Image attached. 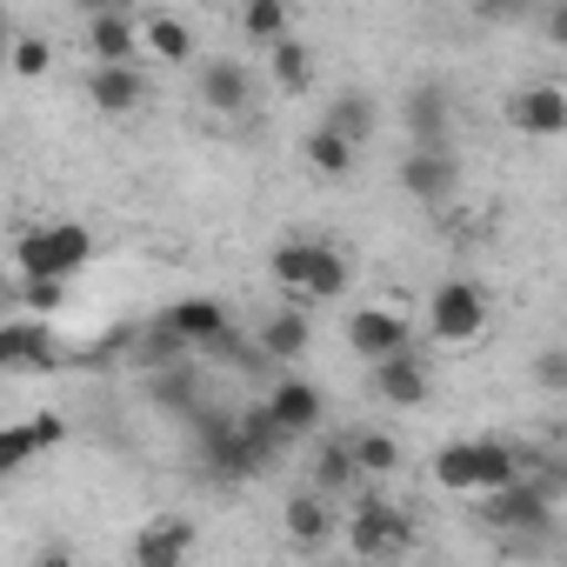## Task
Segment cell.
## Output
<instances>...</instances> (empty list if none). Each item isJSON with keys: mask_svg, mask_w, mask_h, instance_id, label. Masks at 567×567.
Wrapping results in <instances>:
<instances>
[{"mask_svg": "<svg viewBox=\"0 0 567 567\" xmlns=\"http://www.w3.org/2000/svg\"><path fill=\"white\" fill-rule=\"evenodd\" d=\"M481 494H487V501H481V520H487L494 534H507V554H534V547L554 540V494H547L534 474H514V481L481 487Z\"/></svg>", "mask_w": 567, "mask_h": 567, "instance_id": "cell-1", "label": "cell"}, {"mask_svg": "<svg viewBox=\"0 0 567 567\" xmlns=\"http://www.w3.org/2000/svg\"><path fill=\"white\" fill-rule=\"evenodd\" d=\"M87 260H94V234L74 227V220H61V227H34V234H21V247H14V267H21V274H54V280L81 274Z\"/></svg>", "mask_w": 567, "mask_h": 567, "instance_id": "cell-2", "label": "cell"}, {"mask_svg": "<svg viewBox=\"0 0 567 567\" xmlns=\"http://www.w3.org/2000/svg\"><path fill=\"white\" fill-rule=\"evenodd\" d=\"M427 328L447 348L481 341L487 334V295H481V280H441V288L427 295Z\"/></svg>", "mask_w": 567, "mask_h": 567, "instance_id": "cell-3", "label": "cell"}, {"mask_svg": "<svg viewBox=\"0 0 567 567\" xmlns=\"http://www.w3.org/2000/svg\"><path fill=\"white\" fill-rule=\"evenodd\" d=\"M348 547H354V554H368V560H381V554H408V547H414V520H408L394 501H381V494H361V487H354Z\"/></svg>", "mask_w": 567, "mask_h": 567, "instance_id": "cell-4", "label": "cell"}, {"mask_svg": "<svg viewBox=\"0 0 567 567\" xmlns=\"http://www.w3.org/2000/svg\"><path fill=\"white\" fill-rule=\"evenodd\" d=\"M394 181H401L408 200L441 207V200L461 194V154H454V147H408V161L394 167Z\"/></svg>", "mask_w": 567, "mask_h": 567, "instance_id": "cell-5", "label": "cell"}, {"mask_svg": "<svg viewBox=\"0 0 567 567\" xmlns=\"http://www.w3.org/2000/svg\"><path fill=\"white\" fill-rule=\"evenodd\" d=\"M507 121H514V134H527V141H554V134H567V87H560V81H534V87H520V94L507 101Z\"/></svg>", "mask_w": 567, "mask_h": 567, "instance_id": "cell-6", "label": "cell"}, {"mask_svg": "<svg viewBox=\"0 0 567 567\" xmlns=\"http://www.w3.org/2000/svg\"><path fill=\"white\" fill-rule=\"evenodd\" d=\"M401 121H408L414 147H447V134H454V94L441 81H421V87H408Z\"/></svg>", "mask_w": 567, "mask_h": 567, "instance_id": "cell-7", "label": "cell"}, {"mask_svg": "<svg viewBox=\"0 0 567 567\" xmlns=\"http://www.w3.org/2000/svg\"><path fill=\"white\" fill-rule=\"evenodd\" d=\"M267 414L301 441V434H315V427L328 421V394H321L315 381H301V374H280V381H274V394H267Z\"/></svg>", "mask_w": 567, "mask_h": 567, "instance_id": "cell-8", "label": "cell"}, {"mask_svg": "<svg viewBox=\"0 0 567 567\" xmlns=\"http://www.w3.org/2000/svg\"><path fill=\"white\" fill-rule=\"evenodd\" d=\"M87 101H94L101 114H134V107L147 101L141 61H94V68H87Z\"/></svg>", "mask_w": 567, "mask_h": 567, "instance_id": "cell-9", "label": "cell"}, {"mask_svg": "<svg viewBox=\"0 0 567 567\" xmlns=\"http://www.w3.org/2000/svg\"><path fill=\"white\" fill-rule=\"evenodd\" d=\"M368 368H374V394H381L388 408H427L434 381H427V368H421V354H414V348L381 354V361H368Z\"/></svg>", "mask_w": 567, "mask_h": 567, "instance_id": "cell-10", "label": "cell"}, {"mask_svg": "<svg viewBox=\"0 0 567 567\" xmlns=\"http://www.w3.org/2000/svg\"><path fill=\"white\" fill-rule=\"evenodd\" d=\"M194 87H200V107H207V114H227V121H234V114L254 107V74H247V61H227V54L207 61Z\"/></svg>", "mask_w": 567, "mask_h": 567, "instance_id": "cell-11", "label": "cell"}, {"mask_svg": "<svg viewBox=\"0 0 567 567\" xmlns=\"http://www.w3.org/2000/svg\"><path fill=\"white\" fill-rule=\"evenodd\" d=\"M348 348H354L361 361H381V354L414 348V328H408L401 315H388V308H354V315H348Z\"/></svg>", "mask_w": 567, "mask_h": 567, "instance_id": "cell-12", "label": "cell"}, {"mask_svg": "<svg viewBox=\"0 0 567 567\" xmlns=\"http://www.w3.org/2000/svg\"><path fill=\"white\" fill-rule=\"evenodd\" d=\"M48 354H54V334H48V321L41 315H28V321H0V374H21V368H48Z\"/></svg>", "mask_w": 567, "mask_h": 567, "instance_id": "cell-13", "label": "cell"}, {"mask_svg": "<svg viewBox=\"0 0 567 567\" xmlns=\"http://www.w3.org/2000/svg\"><path fill=\"white\" fill-rule=\"evenodd\" d=\"M87 54H94V61H141V21H134L127 8L87 14Z\"/></svg>", "mask_w": 567, "mask_h": 567, "instance_id": "cell-14", "label": "cell"}, {"mask_svg": "<svg viewBox=\"0 0 567 567\" xmlns=\"http://www.w3.org/2000/svg\"><path fill=\"white\" fill-rule=\"evenodd\" d=\"M315 348V321H308V308H280L267 328H260V354L274 361V368H288V361H301Z\"/></svg>", "mask_w": 567, "mask_h": 567, "instance_id": "cell-15", "label": "cell"}, {"mask_svg": "<svg viewBox=\"0 0 567 567\" xmlns=\"http://www.w3.org/2000/svg\"><path fill=\"white\" fill-rule=\"evenodd\" d=\"M280 527H288V540H295L301 554L328 547V540H334V507H328V494H295L288 514H280Z\"/></svg>", "mask_w": 567, "mask_h": 567, "instance_id": "cell-16", "label": "cell"}, {"mask_svg": "<svg viewBox=\"0 0 567 567\" xmlns=\"http://www.w3.org/2000/svg\"><path fill=\"white\" fill-rule=\"evenodd\" d=\"M68 427L61 414H34V421H14V427H0V474H14L21 461H34L41 447H54Z\"/></svg>", "mask_w": 567, "mask_h": 567, "instance_id": "cell-17", "label": "cell"}, {"mask_svg": "<svg viewBox=\"0 0 567 567\" xmlns=\"http://www.w3.org/2000/svg\"><path fill=\"white\" fill-rule=\"evenodd\" d=\"M161 321H167V328H174V334H181V341H187V348L200 354V348H207V341H214V334L227 328V308H220L214 295H187V301H174V308H167Z\"/></svg>", "mask_w": 567, "mask_h": 567, "instance_id": "cell-18", "label": "cell"}, {"mask_svg": "<svg viewBox=\"0 0 567 567\" xmlns=\"http://www.w3.org/2000/svg\"><path fill=\"white\" fill-rule=\"evenodd\" d=\"M147 401L154 408H167V414H200V368H194V354L187 361H174V368H154L147 374Z\"/></svg>", "mask_w": 567, "mask_h": 567, "instance_id": "cell-19", "label": "cell"}, {"mask_svg": "<svg viewBox=\"0 0 567 567\" xmlns=\"http://www.w3.org/2000/svg\"><path fill=\"white\" fill-rule=\"evenodd\" d=\"M348 295V260H341V247H328V240H315V254H308V280H301V308L308 301H341Z\"/></svg>", "mask_w": 567, "mask_h": 567, "instance_id": "cell-20", "label": "cell"}, {"mask_svg": "<svg viewBox=\"0 0 567 567\" xmlns=\"http://www.w3.org/2000/svg\"><path fill=\"white\" fill-rule=\"evenodd\" d=\"M301 161L321 174V181H341V174H354V161H361V147L354 141H341L328 121L315 127V134H301Z\"/></svg>", "mask_w": 567, "mask_h": 567, "instance_id": "cell-21", "label": "cell"}, {"mask_svg": "<svg viewBox=\"0 0 567 567\" xmlns=\"http://www.w3.org/2000/svg\"><path fill=\"white\" fill-rule=\"evenodd\" d=\"M187 554H194V527L187 520H161V527L134 534V560L141 567H181Z\"/></svg>", "mask_w": 567, "mask_h": 567, "instance_id": "cell-22", "label": "cell"}, {"mask_svg": "<svg viewBox=\"0 0 567 567\" xmlns=\"http://www.w3.org/2000/svg\"><path fill=\"white\" fill-rule=\"evenodd\" d=\"M348 454H354L361 481H388V474L401 467V441H394L388 427H354V434H348Z\"/></svg>", "mask_w": 567, "mask_h": 567, "instance_id": "cell-23", "label": "cell"}, {"mask_svg": "<svg viewBox=\"0 0 567 567\" xmlns=\"http://www.w3.org/2000/svg\"><path fill=\"white\" fill-rule=\"evenodd\" d=\"M267 54H274L267 68H274V87H280V94H308V87H315V48H308V41L280 34Z\"/></svg>", "mask_w": 567, "mask_h": 567, "instance_id": "cell-24", "label": "cell"}, {"mask_svg": "<svg viewBox=\"0 0 567 567\" xmlns=\"http://www.w3.org/2000/svg\"><path fill=\"white\" fill-rule=\"evenodd\" d=\"M127 348H134V354H127V361H134V374H154V368H174V361H187V354H194V348H187V341H181V334H174L167 321L141 328V334H134Z\"/></svg>", "mask_w": 567, "mask_h": 567, "instance_id": "cell-25", "label": "cell"}, {"mask_svg": "<svg viewBox=\"0 0 567 567\" xmlns=\"http://www.w3.org/2000/svg\"><path fill=\"white\" fill-rule=\"evenodd\" d=\"M434 481H441L447 494H474V487H481V441H447V447L434 454Z\"/></svg>", "mask_w": 567, "mask_h": 567, "instance_id": "cell-26", "label": "cell"}, {"mask_svg": "<svg viewBox=\"0 0 567 567\" xmlns=\"http://www.w3.org/2000/svg\"><path fill=\"white\" fill-rule=\"evenodd\" d=\"M141 48H154L161 61H174V68H187V61H194V28H187L181 14H154V21L141 28Z\"/></svg>", "mask_w": 567, "mask_h": 567, "instance_id": "cell-27", "label": "cell"}, {"mask_svg": "<svg viewBox=\"0 0 567 567\" xmlns=\"http://www.w3.org/2000/svg\"><path fill=\"white\" fill-rule=\"evenodd\" d=\"M328 127H334L341 141H354V147H368L374 127H381V107H374L368 94H341V101L328 107Z\"/></svg>", "mask_w": 567, "mask_h": 567, "instance_id": "cell-28", "label": "cell"}, {"mask_svg": "<svg viewBox=\"0 0 567 567\" xmlns=\"http://www.w3.org/2000/svg\"><path fill=\"white\" fill-rule=\"evenodd\" d=\"M315 487H321V494H354V487H361V467H354L348 441H328V447L315 454Z\"/></svg>", "mask_w": 567, "mask_h": 567, "instance_id": "cell-29", "label": "cell"}, {"mask_svg": "<svg viewBox=\"0 0 567 567\" xmlns=\"http://www.w3.org/2000/svg\"><path fill=\"white\" fill-rule=\"evenodd\" d=\"M240 34L274 48L280 34H288V0H240Z\"/></svg>", "mask_w": 567, "mask_h": 567, "instance_id": "cell-30", "label": "cell"}, {"mask_svg": "<svg viewBox=\"0 0 567 567\" xmlns=\"http://www.w3.org/2000/svg\"><path fill=\"white\" fill-rule=\"evenodd\" d=\"M21 308L28 315H41V321H54L61 315V301H68V280H54V274H21Z\"/></svg>", "mask_w": 567, "mask_h": 567, "instance_id": "cell-31", "label": "cell"}, {"mask_svg": "<svg viewBox=\"0 0 567 567\" xmlns=\"http://www.w3.org/2000/svg\"><path fill=\"white\" fill-rule=\"evenodd\" d=\"M308 254H315V240H280V247L267 254V274H274L288 295H301V280H308Z\"/></svg>", "mask_w": 567, "mask_h": 567, "instance_id": "cell-32", "label": "cell"}, {"mask_svg": "<svg viewBox=\"0 0 567 567\" xmlns=\"http://www.w3.org/2000/svg\"><path fill=\"white\" fill-rule=\"evenodd\" d=\"M8 61H14L21 81H41V74L54 68V48H48L41 34H14V41H8Z\"/></svg>", "mask_w": 567, "mask_h": 567, "instance_id": "cell-33", "label": "cell"}, {"mask_svg": "<svg viewBox=\"0 0 567 567\" xmlns=\"http://www.w3.org/2000/svg\"><path fill=\"white\" fill-rule=\"evenodd\" d=\"M534 374H540V388H547V394H567V354H560V348H540Z\"/></svg>", "mask_w": 567, "mask_h": 567, "instance_id": "cell-34", "label": "cell"}, {"mask_svg": "<svg viewBox=\"0 0 567 567\" xmlns=\"http://www.w3.org/2000/svg\"><path fill=\"white\" fill-rule=\"evenodd\" d=\"M540 8H547V41L560 48L567 41V8H560V0H540Z\"/></svg>", "mask_w": 567, "mask_h": 567, "instance_id": "cell-35", "label": "cell"}, {"mask_svg": "<svg viewBox=\"0 0 567 567\" xmlns=\"http://www.w3.org/2000/svg\"><path fill=\"white\" fill-rule=\"evenodd\" d=\"M481 8H487V14H507V21H514V14H527V8H540V0H481Z\"/></svg>", "mask_w": 567, "mask_h": 567, "instance_id": "cell-36", "label": "cell"}, {"mask_svg": "<svg viewBox=\"0 0 567 567\" xmlns=\"http://www.w3.org/2000/svg\"><path fill=\"white\" fill-rule=\"evenodd\" d=\"M101 8H127V14H134L141 0H81V14H101Z\"/></svg>", "mask_w": 567, "mask_h": 567, "instance_id": "cell-37", "label": "cell"}, {"mask_svg": "<svg viewBox=\"0 0 567 567\" xmlns=\"http://www.w3.org/2000/svg\"><path fill=\"white\" fill-rule=\"evenodd\" d=\"M14 308H21V295H14V288H0V321H8Z\"/></svg>", "mask_w": 567, "mask_h": 567, "instance_id": "cell-38", "label": "cell"}, {"mask_svg": "<svg viewBox=\"0 0 567 567\" xmlns=\"http://www.w3.org/2000/svg\"><path fill=\"white\" fill-rule=\"evenodd\" d=\"M8 41H14V28H8V14H0V54H8Z\"/></svg>", "mask_w": 567, "mask_h": 567, "instance_id": "cell-39", "label": "cell"}, {"mask_svg": "<svg viewBox=\"0 0 567 567\" xmlns=\"http://www.w3.org/2000/svg\"><path fill=\"white\" fill-rule=\"evenodd\" d=\"M194 8H207V0H194Z\"/></svg>", "mask_w": 567, "mask_h": 567, "instance_id": "cell-40", "label": "cell"}]
</instances>
